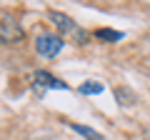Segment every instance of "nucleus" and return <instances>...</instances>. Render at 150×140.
Returning a JSON list of instances; mask_svg holds the SVG:
<instances>
[{"mask_svg":"<svg viewBox=\"0 0 150 140\" xmlns=\"http://www.w3.org/2000/svg\"><path fill=\"white\" fill-rule=\"evenodd\" d=\"M48 18L53 20V25L60 30V38H63V35H70V38H75L78 45L88 43V33L83 30V28H78V23H75L70 15H65V13H60V10H48Z\"/></svg>","mask_w":150,"mask_h":140,"instance_id":"obj_1","label":"nucleus"},{"mask_svg":"<svg viewBox=\"0 0 150 140\" xmlns=\"http://www.w3.org/2000/svg\"><path fill=\"white\" fill-rule=\"evenodd\" d=\"M33 90L43 95L45 90H70V85H68V83H63L60 78L50 75L48 70H38L35 75H33Z\"/></svg>","mask_w":150,"mask_h":140,"instance_id":"obj_3","label":"nucleus"},{"mask_svg":"<svg viewBox=\"0 0 150 140\" xmlns=\"http://www.w3.org/2000/svg\"><path fill=\"white\" fill-rule=\"evenodd\" d=\"M23 38H25V33H23V28L15 20H10V18H3L0 20V43L3 45H15Z\"/></svg>","mask_w":150,"mask_h":140,"instance_id":"obj_4","label":"nucleus"},{"mask_svg":"<svg viewBox=\"0 0 150 140\" xmlns=\"http://www.w3.org/2000/svg\"><path fill=\"white\" fill-rule=\"evenodd\" d=\"M93 35H95L100 43H120V40L125 38L123 30H112V28H98Z\"/></svg>","mask_w":150,"mask_h":140,"instance_id":"obj_5","label":"nucleus"},{"mask_svg":"<svg viewBox=\"0 0 150 140\" xmlns=\"http://www.w3.org/2000/svg\"><path fill=\"white\" fill-rule=\"evenodd\" d=\"M63 48H65V40L55 33H40L35 38V53L40 58H55L63 53Z\"/></svg>","mask_w":150,"mask_h":140,"instance_id":"obj_2","label":"nucleus"},{"mask_svg":"<svg viewBox=\"0 0 150 140\" xmlns=\"http://www.w3.org/2000/svg\"><path fill=\"white\" fill-rule=\"evenodd\" d=\"M70 130H75L78 135H83L85 140H103V135L98 133V130L88 128V125H78V123H70Z\"/></svg>","mask_w":150,"mask_h":140,"instance_id":"obj_6","label":"nucleus"},{"mask_svg":"<svg viewBox=\"0 0 150 140\" xmlns=\"http://www.w3.org/2000/svg\"><path fill=\"white\" fill-rule=\"evenodd\" d=\"M115 98H118L120 105H133L135 103V93L130 90V88H118V90H115Z\"/></svg>","mask_w":150,"mask_h":140,"instance_id":"obj_8","label":"nucleus"},{"mask_svg":"<svg viewBox=\"0 0 150 140\" xmlns=\"http://www.w3.org/2000/svg\"><path fill=\"white\" fill-rule=\"evenodd\" d=\"M103 90H105V85L98 83V80H85V83H80V93H83V95H100Z\"/></svg>","mask_w":150,"mask_h":140,"instance_id":"obj_7","label":"nucleus"}]
</instances>
